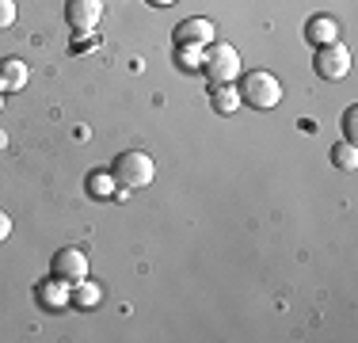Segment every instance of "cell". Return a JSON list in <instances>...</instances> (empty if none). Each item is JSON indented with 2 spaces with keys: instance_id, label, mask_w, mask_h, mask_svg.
<instances>
[{
  "instance_id": "5bb4252c",
  "label": "cell",
  "mask_w": 358,
  "mask_h": 343,
  "mask_svg": "<svg viewBox=\"0 0 358 343\" xmlns=\"http://www.w3.org/2000/svg\"><path fill=\"white\" fill-rule=\"evenodd\" d=\"M15 15H20V8H15V0H0V31H8L15 23Z\"/></svg>"
},
{
  "instance_id": "8fae6325",
  "label": "cell",
  "mask_w": 358,
  "mask_h": 343,
  "mask_svg": "<svg viewBox=\"0 0 358 343\" xmlns=\"http://www.w3.org/2000/svg\"><path fill=\"white\" fill-rule=\"evenodd\" d=\"M99 298H103V290H99L96 282H88V279L73 282V290H69V305H76V309H96Z\"/></svg>"
},
{
  "instance_id": "8992f818",
  "label": "cell",
  "mask_w": 358,
  "mask_h": 343,
  "mask_svg": "<svg viewBox=\"0 0 358 343\" xmlns=\"http://www.w3.org/2000/svg\"><path fill=\"white\" fill-rule=\"evenodd\" d=\"M50 271H54V279H62V282H80V279H88V255L80 252V248H62V252L50 260Z\"/></svg>"
},
{
  "instance_id": "6da1fadb",
  "label": "cell",
  "mask_w": 358,
  "mask_h": 343,
  "mask_svg": "<svg viewBox=\"0 0 358 343\" xmlns=\"http://www.w3.org/2000/svg\"><path fill=\"white\" fill-rule=\"evenodd\" d=\"M110 176H115V183L126 187V191H141V187L152 183V176H157V164H152L149 153L130 149V153H118V160L110 164Z\"/></svg>"
},
{
  "instance_id": "ffe728a7",
  "label": "cell",
  "mask_w": 358,
  "mask_h": 343,
  "mask_svg": "<svg viewBox=\"0 0 358 343\" xmlns=\"http://www.w3.org/2000/svg\"><path fill=\"white\" fill-rule=\"evenodd\" d=\"M0 107H4V92H0Z\"/></svg>"
},
{
  "instance_id": "ba28073f",
  "label": "cell",
  "mask_w": 358,
  "mask_h": 343,
  "mask_svg": "<svg viewBox=\"0 0 358 343\" xmlns=\"http://www.w3.org/2000/svg\"><path fill=\"white\" fill-rule=\"evenodd\" d=\"M27 80H31L27 62H20V57H4L0 62V84H4V92H20Z\"/></svg>"
},
{
  "instance_id": "ac0fdd59",
  "label": "cell",
  "mask_w": 358,
  "mask_h": 343,
  "mask_svg": "<svg viewBox=\"0 0 358 343\" xmlns=\"http://www.w3.org/2000/svg\"><path fill=\"white\" fill-rule=\"evenodd\" d=\"M8 237H12V218H8L4 210H0V244H4Z\"/></svg>"
},
{
  "instance_id": "30bf717a",
  "label": "cell",
  "mask_w": 358,
  "mask_h": 343,
  "mask_svg": "<svg viewBox=\"0 0 358 343\" xmlns=\"http://www.w3.org/2000/svg\"><path fill=\"white\" fill-rule=\"evenodd\" d=\"M305 38L317 42V46H328V42L339 38V23L331 20V15H317V20H309V27H305Z\"/></svg>"
},
{
  "instance_id": "3957f363",
  "label": "cell",
  "mask_w": 358,
  "mask_h": 343,
  "mask_svg": "<svg viewBox=\"0 0 358 343\" xmlns=\"http://www.w3.org/2000/svg\"><path fill=\"white\" fill-rule=\"evenodd\" d=\"M206 54H202V69H206L210 84H233L236 76H241V54H236V46H229V42H210V46H202Z\"/></svg>"
},
{
  "instance_id": "7a4b0ae2",
  "label": "cell",
  "mask_w": 358,
  "mask_h": 343,
  "mask_svg": "<svg viewBox=\"0 0 358 343\" xmlns=\"http://www.w3.org/2000/svg\"><path fill=\"white\" fill-rule=\"evenodd\" d=\"M236 92H241V103L271 111V107H278V99H282V80H278L275 73H267V69H252V73H244V80H241Z\"/></svg>"
},
{
  "instance_id": "2e32d148",
  "label": "cell",
  "mask_w": 358,
  "mask_h": 343,
  "mask_svg": "<svg viewBox=\"0 0 358 343\" xmlns=\"http://www.w3.org/2000/svg\"><path fill=\"white\" fill-rule=\"evenodd\" d=\"M110 183H115V176H92V179H88V187H92L96 195H103V199L110 195Z\"/></svg>"
},
{
  "instance_id": "e0dca14e",
  "label": "cell",
  "mask_w": 358,
  "mask_h": 343,
  "mask_svg": "<svg viewBox=\"0 0 358 343\" xmlns=\"http://www.w3.org/2000/svg\"><path fill=\"white\" fill-rule=\"evenodd\" d=\"M179 62L191 65V69H199V65H202V57H199V50H194V46H179Z\"/></svg>"
},
{
  "instance_id": "9c48e42d",
  "label": "cell",
  "mask_w": 358,
  "mask_h": 343,
  "mask_svg": "<svg viewBox=\"0 0 358 343\" xmlns=\"http://www.w3.org/2000/svg\"><path fill=\"white\" fill-rule=\"evenodd\" d=\"M38 302H42V309H65V305H69V282H62V279L42 282V286H38Z\"/></svg>"
},
{
  "instance_id": "d6986e66",
  "label": "cell",
  "mask_w": 358,
  "mask_h": 343,
  "mask_svg": "<svg viewBox=\"0 0 358 343\" xmlns=\"http://www.w3.org/2000/svg\"><path fill=\"white\" fill-rule=\"evenodd\" d=\"M149 4H157V8H168V4H176V0H149Z\"/></svg>"
},
{
  "instance_id": "9a60e30c",
  "label": "cell",
  "mask_w": 358,
  "mask_h": 343,
  "mask_svg": "<svg viewBox=\"0 0 358 343\" xmlns=\"http://www.w3.org/2000/svg\"><path fill=\"white\" fill-rule=\"evenodd\" d=\"M343 134H347V141H358V107H347V115H343Z\"/></svg>"
},
{
  "instance_id": "5b68a950",
  "label": "cell",
  "mask_w": 358,
  "mask_h": 343,
  "mask_svg": "<svg viewBox=\"0 0 358 343\" xmlns=\"http://www.w3.org/2000/svg\"><path fill=\"white\" fill-rule=\"evenodd\" d=\"M65 20L76 34H92L103 20V0H69L65 4Z\"/></svg>"
},
{
  "instance_id": "4fadbf2b",
  "label": "cell",
  "mask_w": 358,
  "mask_h": 343,
  "mask_svg": "<svg viewBox=\"0 0 358 343\" xmlns=\"http://www.w3.org/2000/svg\"><path fill=\"white\" fill-rule=\"evenodd\" d=\"M331 160H336L339 168H347V172H351V168H358V149H355L351 141H347V145H339V149L331 153Z\"/></svg>"
},
{
  "instance_id": "7c38bea8",
  "label": "cell",
  "mask_w": 358,
  "mask_h": 343,
  "mask_svg": "<svg viewBox=\"0 0 358 343\" xmlns=\"http://www.w3.org/2000/svg\"><path fill=\"white\" fill-rule=\"evenodd\" d=\"M210 99H214V111H217V115H233V111L241 107V92H236L233 84H214Z\"/></svg>"
},
{
  "instance_id": "52a82bcc",
  "label": "cell",
  "mask_w": 358,
  "mask_h": 343,
  "mask_svg": "<svg viewBox=\"0 0 358 343\" xmlns=\"http://www.w3.org/2000/svg\"><path fill=\"white\" fill-rule=\"evenodd\" d=\"M210 42H214V23L202 20V15L183 20V23L176 27V46H194V50H202V46H210Z\"/></svg>"
},
{
  "instance_id": "277c9868",
  "label": "cell",
  "mask_w": 358,
  "mask_h": 343,
  "mask_svg": "<svg viewBox=\"0 0 358 343\" xmlns=\"http://www.w3.org/2000/svg\"><path fill=\"white\" fill-rule=\"evenodd\" d=\"M313 69H317L320 80H343L347 73H351V50L343 46V42H328V46L317 50V57H313Z\"/></svg>"
}]
</instances>
